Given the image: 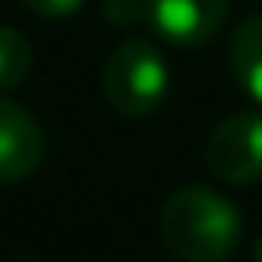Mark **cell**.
<instances>
[{
	"instance_id": "obj_1",
	"label": "cell",
	"mask_w": 262,
	"mask_h": 262,
	"mask_svg": "<svg viewBox=\"0 0 262 262\" xmlns=\"http://www.w3.org/2000/svg\"><path fill=\"white\" fill-rule=\"evenodd\" d=\"M158 228H162V243L181 262H224L239 247L243 216L228 196L205 185H185L166 196Z\"/></svg>"
},
{
	"instance_id": "obj_2",
	"label": "cell",
	"mask_w": 262,
	"mask_h": 262,
	"mask_svg": "<svg viewBox=\"0 0 262 262\" xmlns=\"http://www.w3.org/2000/svg\"><path fill=\"white\" fill-rule=\"evenodd\" d=\"M104 97L123 116H155L170 97V62L147 39H127L104 62Z\"/></svg>"
},
{
	"instance_id": "obj_3",
	"label": "cell",
	"mask_w": 262,
	"mask_h": 262,
	"mask_svg": "<svg viewBox=\"0 0 262 262\" xmlns=\"http://www.w3.org/2000/svg\"><path fill=\"white\" fill-rule=\"evenodd\" d=\"M205 162L220 181L254 185L262 181V112H231L208 135Z\"/></svg>"
},
{
	"instance_id": "obj_4",
	"label": "cell",
	"mask_w": 262,
	"mask_h": 262,
	"mask_svg": "<svg viewBox=\"0 0 262 262\" xmlns=\"http://www.w3.org/2000/svg\"><path fill=\"white\" fill-rule=\"evenodd\" d=\"M231 0H147L143 16L155 35L178 50H196L220 35Z\"/></svg>"
},
{
	"instance_id": "obj_5",
	"label": "cell",
	"mask_w": 262,
	"mask_h": 262,
	"mask_svg": "<svg viewBox=\"0 0 262 262\" xmlns=\"http://www.w3.org/2000/svg\"><path fill=\"white\" fill-rule=\"evenodd\" d=\"M42 162V127L27 108L0 97V185L24 181Z\"/></svg>"
},
{
	"instance_id": "obj_6",
	"label": "cell",
	"mask_w": 262,
	"mask_h": 262,
	"mask_svg": "<svg viewBox=\"0 0 262 262\" xmlns=\"http://www.w3.org/2000/svg\"><path fill=\"white\" fill-rule=\"evenodd\" d=\"M228 66H231V77L239 81V89L254 104H262V12L235 27L231 47H228Z\"/></svg>"
},
{
	"instance_id": "obj_7",
	"label": "cell",
	"mask_w": 262,
	"mask_h": 262,
	"mask_svg": "<svg viewBox=\"0 0 262 262\" xmlns=\"http://www.w3.org/2000/svg\"><path fill=\"white\" fill-rule=\"evenodd\" d=\"M31 74V42L24 31L0 24V93H12Z\"/></svg>"
},
{
	"instance_id": "obj_8",
	"label": "cell",
	"mask_w": 262,
	"mask_h": 262,
	"mask_svg": "<svg viewBox=\"0 0 262 262\" xmlns=\"http://www.w3.org/2000/svg\"><path fill=\"white\" fill-rule=\"evenodd\" d=\"M24 4L35 12V16H42V19H70V16L81 12L85 0H24Z\"/></svg>"
},
{
	"instance_id": "obj_9",
	"label": "cell",
	"mask_w": 262,
	"mask_h": 262,
	"mask_svg": "<svg viewBox=\"0 0 262 262\" xmlns=\"http://www.w3.org/2000/svg\"><path fill=\"white\" fill-rule=\"evenodd\" d=\"M254 262H262V239L254 243Z\"/></svg>"
}]
</instances>
